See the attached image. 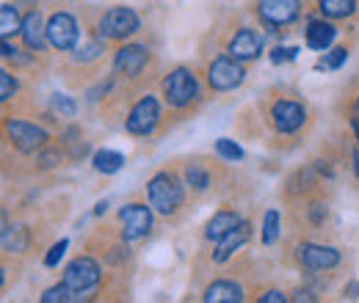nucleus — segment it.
<instances>
[{
	"label": "nucleus",
	"instance_id": "f257e3e1",
	"mask_svg": "<svg viewBox=\"0 0 359 303\" xmlns=\"http://www.w3.org/2000/svg\"><path fill=\"white\" fill-rule=\"evenodd\" d=\"M147 193H149V204L161 213V216H175L180 207H182V185L172 174H155L147 185Z\"/></svg>",
	"mask_w": 359,
	"mask_h": 303
},
{
	"label": "nucleus",
	"instance_id": "f03ea898",
	"mask_svg": "<svg viewBox=\"0 0 359 303\" xmlns=\"http://www.w3.org/2000/svg\"><path fill=\"white\" fill-rule=\"evenodd\" d=\"M64 284L78 295V301H86L100 284V265L91 257H78L64 270Z\"/></svg>",
	"mask_w": 359,
	"mask_h": 303
},
{
	"label": "nucleus",
	"instance_id": "7ed1b4c3",
	"mask_svg": "<svg viewBox=\"0 0 359 303\" xmlns=\"http://www.w3.org/2000/svg\"><path fill=\"white\" fill-rule=\"evenodd\" d=\"M163 97H166V102H169L172 108H185V105H191V102L199 97V86H196L194 72L185 69V66L175 69V72L163 80Z\"/></svg>",
	"mask_w": 359,
	"mask_h": 303
},
{
	"label": "nucleus",
	"instance_id": "20e7f679",
	"mask_svg": "<svg viewBox=\"0 0 359 303\" xmlns=\"http://www.w3.org/2000/svg\"><path fill=\"white\" fill-rule=\"evenodd\" d=\"M138 14H135L133 8H128V6H114V8H108L105 14H102V20H100V34L105 36V39H128V36H133L135 31H138Z\"/></svg>",
	"mask_w": 359,
	"mask_h": 303
},
{
	"label": "nucleus",
	"instance_id": "39448f33",
	"mask_svg": "<svg viewBox=\"0 0 359 303\" xmlns=\"http://www.w3.org/2000/svg\"><path fill=\"white\" fill-rule=\"evenodd\" d=\"M243 78H246V72H243L241 61L232 58V55L216 58L208 66V83H210L213 91H232V88H238L243 83Z\"/></svg>",
	"mask_w": 359,
	"mask_h": 303
},
{
	"label": "nucleus",
	"instance_id": "423d86ee",
	"mask_svg": "<svg viewBox=\"0 0 359 303\" xmlns=\"http://www.w3.org/2000/svg\"><path fill=\"white\" fill-rule=\"evenodd\" d=\"M47 42L53 44L55 50H61V52L72 50L78 44V22H75V17L67 14V11L53 14L50 22H47Z\"/></svg>",
	"mask_w": 359,
	"mask_h": 303
},
{
	"label": "nucleus",
	"instance_id": "0eeeda50",
	"mask_svg": "<svg viewBox=\"0 0 359 303\" xmlns=\"http://www.w3.org/2000/svg\"><path fill=\"white\" fill-rule=\"evenodd\" d=\"M119 223H122V237L128 243L141 240L152 229V213L147 204H128L119 210Z\"/></svg>",
	"mask_w": 359,
	"mask_h": 303
},
{
	"label": "nucleus",
	"instance_id": "6e6552de",
	"mask_svg": "<svg viewBox=\"0 0 359 303\" xmlns=\"http://www.w3.org/2000/svg\"><path fill=\"white\" fill-rule=\"evenodd\" d=\"M6 132H8L11 143H14L20 152H25V155L42 149V146L47 143V132L42 130V127L28 125V122H20V119H17V122L8 119V122H6Z\"/></svg>",
	"mask_w": 359,
	"mask_h": 303
},
{
	"label": "nucleus",
	"instance_id": "1a4fd4ad",
	"mask_svg": "<svg viewBox=\"0 0 359 303\" xmlns=\"http://www.w3.org/2000/svg\"><path fill=\"white\" fill-rule=\"evenodd\" d=\"M158 119H161V108H158V99L155 97H144L135 102V108L128 116V132L133 135H149V132L158 127Z\"/></svg>",
	"mask_w": 359,
	"mask_h": 303
},
{
	"label": "nucleus",
	"instance_id": "9d476101",
	"mask_svg": "<svg viewBox=\"0 0 359 303\" xmlns=\"http://www.w3.org/2000/svg\"><path fill=\"white\" fill-rule=\"evenodd\" d=\"M296 260L307 270H332L340 265V251L332 246H315V243H302L296 248Z\"/></svg>",
	"mask_w": 359,
	"mask_h": 303
},
{
	"label": "nucleus",
	"instance_id": "9b49d317",
	"mask_svg": "<svg viewBox=\"0 0 359 303\" xmlns=\"http://www.w3.org/2000/svg\"><path fill=\"white\" fill-rule=\"evenodd\" d=\"M257 14L269 25H290L302 14V0H260Z\"/></svg>",
	"mask_w": 359,
	"mask_h": 303
},
{
	"label": "nucleus",
	"instance_id": "f8f14e48",
	"mask_svg": "<svg viewBox=\"0 0 359 303\" xmlns=\"http://www.w3.org/2000/svg\"><path fill=\"white\" fill-rule=\"evenodd\" d=\"M271 119H273V127H276V130L290 135V132H296L304 125L307 111H304V105H299V102H293V99H279V102H273V108H271Z\"/></svg>",
	"mask_w": 359,
	"mask_h": 303
},
{
	"label": "nucleus",
	"instance_id": "ddd939ff",
	"mask_svg": "<svg viewBox=\"0 0 359 303\" xmlns=\"http://www.w3.org/2000/svg\"><path fill=\"white\" fill-rule=\"evenodd\" d=\"M260 52H263V36H260L255 28L238 31V34L232 36V42H229V55L238 58L241 64H243V61H255Z\"/></svg>",
	"mask_w": 359,
	"mask_h": 303
},
{
	"label": "nucleus",
	"instance_id": "4468645a",
	"mask_svg": "<svg viewBox=\"0 0 359 303\" xmlns=\"http://www.w3.org/2000/svg\"><path fill=\"white\" fill-rule=\"evenodd\" d=\"M147 58L149 52L141 47V44H125L122 50H116V58H114V66L119 75L125 78H135L144 66H147Z\"/></svg>",
	"mask_w": 359,
	"mask_h": 303
},
{
	"label": "nucleus",
	"instance_id": "2eb2a0df",
	"mask_svg": "<svg viewBox=\"0 0 359 303\" xmlns=\"http://www.w3.org/2000/svg\"><path fill=\"white\" fill-rule=\"evenodd\" d=\"M249 237H252V226L241 220V223H238V226H235V229H232L226 237H222V240H219V248H216L213 260L226 262L232 254H235V251H238V248H241V246H243V243H246V240H249Z\"/></svg>",
	"mask_w": 359,
	"mask_h": 303
},
{
	"label": "nucleus",
	"instance_id": "dca6fc26",
	"mask_svg": "<svg viewBox=\"0 0 359 303\" xmlns=\"http://www.w3.org/2000/svg\"><path fill=\"white\" fill-rule=\"evenodd\" d=\"M22 42L28 50L39 52L47 42V28L42 25V14L39 11H31L25 20H22Z\"/></svg>",
	"mask_w": 359,
	"mask_h": 303
},
{
	"label": "nucleus",
	"instance_id": "f3484780",
	"mask_svg": "<svg viewBox=\"0 0 359 303\" xmlns=\"http://www.w3.org/2000/svg\"><path fill=\"white\" fill-rule=\"evenodd\" d=\"M337 39V28L332 22H323V20H315L307 25V47H313L318 52H323L326 47H332V42Z\"/></svg>",
	"mask_w": 359,
	"mask_h": 303
},
{
	"label": "nucleus",
	"instance_id": "a211bd4d",
	"mask_svg": "<svg viewBox=\"0 0 359 303\" xmlns=\"http://www.w3.org/2000/svg\"><path fill=\"white\" fill-rule=\"evenodd\" d=\"M238 223H241L238 213H232V210H222V213H216V216L208 220V226H205V237L219 243V240L226 237Z\"/></svg>",
	"mask_w": 359,
	"mask_h": 303
},
{
	"label": "nucleus",
	"instance_id": "6ab92c4d",
	"mask_svg": "<svg viewBox=\"0 0 359 303\" xmlns=\"http://www.w3.org/2000/svg\"><path fill=\"white\" fill-rule=\"evenodd\" d=\"M202 301H208V303H238V301H243V293H241V287H238V284H232V281H213V284L205 290Z\"/></svg>",
	"mask_w": 359,
	"mask_h": 303
},
{
	"label": "nucleus",
	"instance_id": "aec40b11",
	"mask_svg": "<svg viewBox=\"0 0 359 303\" xmlns=\"http://www.w3.org/2000/svg\"><path fill=\"white\" fill-rule=\"evenodd\" d=\"M28 248V229L25 226H8L3 223V251L22 254Z\"/></svg>",
	"mask_w": 359,
	"mask_h": 303
},
{
	"label": "nucleus",
	"instance_id": "412c9836",
	"mask_svg": "<svg viewBox=\"0 0 359 303\" xmlns=\"http://www.w3.org/2000/svg\"><path fill=\"white\" fill-rule=\"evenodd\" d=\"M318 8L329 20H346L357 11V0H318Z\"/></svg>",
	"mask_w": 359,
	"mask_h": 303
},
{
	"label": "nucleus",
	"instance_id": "4be33fe9",
	"mask_svg": "<svg viewBox=\"0 0 359 303\" xmlns=\"http://www.w3.org/2000/svg\"><path fill=\"white\" fill-rule=\"evenodd\" d=\"M94 169L100 174H116L125 169V155L114 152V149H100L94 155Z\"/></svg>",
	"mask_w": 359,
	"mask_h": 303
},
{
	"label": "nucleus",
	"instance_id": "5701e85b",
	"mask_svg": "<svg viewBox=\"0 0 359 303\" xmlns=\"http://www.w3.org/2000/svg\"><path fill=\"white\" fill-rule=\"evenodd\" d=\"M0 34H3V39H11L14 34H22V20H20V14L11 3H6L0 8Z\"/></svg>",
	"mask_w": 359,
	"mask_h": 303
},
{
	"label": "nucleus",
	"instance_id": "b1692460",
	"mask_svg": "<svg viewBox=\"0 0 359 303\" xmlns=\"http://www.w3.org/2000/svg\"><path fill=\"white\" fill-rule=\"evenodd\" d=\"M279 223H282L279 213H276V210H269V213H266V220H263V243H266V246L279 240Z\"/></svg>",
	"mask_w": 359,
	"mask_h": 303
},
{
	"label": "nucleus",
	"instance_id": "393cba45",
	"mask_svg": "<svg viewBox=\"0 0 359 303\" xmlns=\"http://www.w3.org/2000/svg\"><path fill=\"white\" fill-rule=\"evenodd\" d=\"M346 61H348V50H346V47H337V50L326 52V55L318 61V69H340Z\"/></svg>",
	"mask_w": 359,
	"mask_h": 303
},
{
	"label": "nucleus",
	"instance_id": "a878e982",
	"mask_svg": "<svg viewBox=\"0 0 359 303\" xmlns=\"http://www.w3.org/2000/svg\"><path fill=\"white\" fill-rule=\"evenodd\" d=\"M67 303V301H78V295L61 281L58 287H50V290H45V295H42V303Z\"/></svg>",
	"mask_w": 359,
	"mask_h": 303
},
{
	"label": "nucleus",
	"instance_id": "bb28decb",
	"mask_svg": "<svg viewBox=\"0 0 359 303\" xmlns=\"http://www.w3.org/2000/svg\"><path fill=\"white\" fill-rule=\"evenodd\" d=\"M216 152H219L224 160H232V163H235V160H243V149H241L235 141H229V138H219V141H216Z\"/></svg>",
	"mask_w": 359,
	"mask_h": 303
},
{
	"label": "nucleus",
	"instance_id": "cd10ccee",
	"mask_svg": "<svg viewBox=\"0 0 359 303\" xmlns=\"http://www.w3.org/2000/svg\"><path fill=\"white\" fill-rule=\"evenodd\" d=\"M185 179H188V185H194L196 190H205V188L210 185V176H208V171H202V169H199V166H194V163L185 169Z\"/></svg>",
	"mask_w": 359,
	"mask_h": 303
},
{
	"label": "nucleus",
	"instance_id": "c85d7f7f",
	"mask_svg": "<svg viewBox=\"0 0 359 303\" xmlns=\"http://www.w3.org/2000/svg\"><path fill=\"white\" fill-rule=\"evenodd\" d=\"M53 111H58L61 116H75L78 113V105H75V99L72 97H64V94H55L53 97Z\"/></svg>",
	"mask_w": 359,
	"mask_h": 303
},
{
	"label": "nucleus",
	"instance_id": "c756f323",
	"mask_svg": "<svg viewBox=\"0 0 359 303\" xmlns=\"http://www.w3.org/2000/svg\"><path fill=\"white\" fill-rule=\"evenodd\" d=\"M14 94H17V80H14V75H11L8 69H3V72H0V99L8 102Z\"/></svg>",
	"mask_w": 359,
	"mask_h": 303
},
{
	"label": "nucleus",
	"instance_id": "7c9ffc66",
	"mask_svg": "<svg viewBox=\"0 0 359 303\" xmlns=\"http://www.w3.org/2000/svg\"><path fill=\"white\" fill-rule=\"evenodd\" d=\"M67 246H69L67 240H58V243H55V246L47 251V257H45L47 267H55V265H58V260H61V257H64V251H67Z\"/></svg>",
	"mask_w": 359,
	"mask_h": 303
},
{
	"label": "nucleus",
	"instance_id": "2f4dec72",
	"mask_svg": "<svg viewBox=\"0 0 359 303\" xmlns=\"http://www.w3.org/2000/svg\"><path fill=\"white\" fill-rule=\"evenodd\" d=\"M296 47H273V52H271V61L273 64H285V61H293L296 58Z\"/></svg>",
	"mask_w": 359,
	"mask_h": 303
},
{
	"label": "nucleus",
	"instance_id": "473e14b6",
	"mask_svg": "<svg viewBox=\"0 0 359 303\" xmlns=\"http://www.w3.org/2000/svg\"><path fill=\"white\" fill-rule=\"evenodd\" d=\"M100 52H102V44L94 39V42H89L83 47V52H78V61H94Z\"/></svg>",
	"mask_w": 359,
	"mask_h": 303
},
{
	"label": "nucleus",
	"instance_id": "72a5a7b5",
	"mask_svg": "<svg viewBox=\"0 0 359 303\" xmlns=\"http://www.w3.org/2000/svg\"><path fill=\"white\" fill-rule=\"evenodd\" d=\"M287 298L279 293V290H269L266 295H260V303H285Z\"/></svg>",
	"mask_w": 359,
	"mask_h": 303
},
{
	"label": "nucleus",
	"instance_id": "f704fd0d",
	"mask_svg": "<svg viewBox=\"0 0 359 303\" xmlns=\"http://www.w3.org/2000/svg\"><path fill=\"white\" fill-rule=\"evenodd\" d=\"M310 218H313L315 226H318V223H323V220H326V207H323V204H313V213H310Z\"/></svg>",
	"mask_w": 359,
	"mask_h": 303
},
{
	"label": "nucleus",
	"instance_id": "c9c22d12",
	"mask_svg": "<svg viewBox=\"0 0 359 303\" xmlns=\"http://www.w3.org/2000/svg\"><path fill=\"white\" fill-rule=\"evenodd\" d=\"M296 301H315V298L310 295V293H299V295H296Z\"/></svg>",
	"mask_w": 359,
	"mask_h": 303
},
{
	"label": "nucleus",
	"instance_id": "e433bc0d",
	"mask_svg": "<svg viewBox=\"0 0 359 303\" xmlns=\"http://www.w3.org/2000/svg\"><path fill=\"white\" fill-rule=\"evenodd\" d=\"M354 171H357V176H359V146L354 149Z\"/></svg>",
	"mask_w": 359,
	"mask_h": 303
},
{
	"label": "nucleus",
	"instance_id": "4c0bfd02",
	"mask_svg": "<svg viewBox=\"0 0 359 303\" xmlns=\"http://www.w3.org/2000/svg\"><path fill=\"white\" fill-rule=\"evenodd\" d=\"M354 132H357V141H359V116L354 119Z\"/></svg>",
	"mask_w": 359,
	"mask_h": 303
},
{
	"label": "nucleus",
	"instance_id": "58836bf2",
	"mask_svg": "<svg viewBox=\"0 0 359 303\" xmlns=\"http://www.w3.org/2000/svg\"><path fill=\"white\" fill-rule=\"evenodd\" d=\"M354 113L359 116V99H357V105H354Z\"/></svg>",
	"mask_w": 359,
	"mask_h": 303
}]
</instances>
